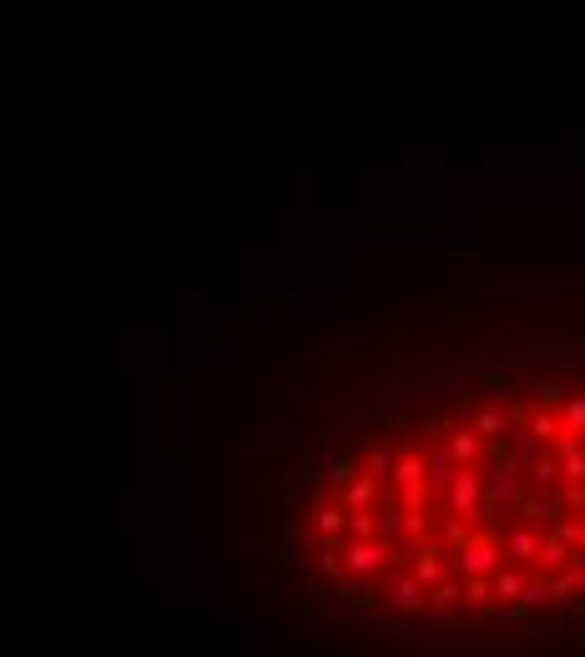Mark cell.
<instances>
[{
    "mask_svg": "<svg viewBox=\"0 0 585 657\" xmlns=\"http://www.w3.org/2000/svg\"><path fill=\"white\" fill-rule=\"evenodd\" d=\"M318 562L404 617L585 602V375H515L389 420L309 485Z\"/></svg>",
    "mask_w": 585,
    "mask_h": 657,
    "instance_id": "6da1fadb",
    "label": "cell"
}]
</instances>
